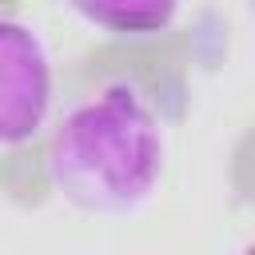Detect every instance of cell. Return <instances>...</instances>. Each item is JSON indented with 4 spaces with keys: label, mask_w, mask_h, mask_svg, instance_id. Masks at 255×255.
I'll return each instance as SVG.
<instances>
[{
    "label": "cell",
    "mask_w": 255,
    "mask_h": 255,
    "mask_svg": "<svg viewBox=\"0 0 255 255\" xmlns=\"http://www.w3.org/2000/svg\"><path fill=\"white\" fill-rule=\"evenodd\" d=\"M52 112V56L40 32L16 16H0V147L40 135Z\"/></svg>",
    "instance_id": "cell-2"
},
{
    "label": "cell",
    "mask_w": 255,
    "mask_h": 255,
    "mask_svg": "<svg viewBox=\"0 0 255 255\" xmlns=\"http://www.w3.org/2000/svg\"><path fill=\"white\" fill-rule=\"evenodd\" d=\"M64 4L92 28L116 36H155L175 20L183 0H64Z\"/></svg>",
    "instance_id": "cell-3"
},
{
    "label": "cell",
    "mask_w": 255,
    "mask_h": 255,
    "mask_svg": "<svg viewBox=\"0 0 255 255\" xmlns=\"http://www.w3.org/2000/svg\"><path fill=\"white\" fill-rule=\"evenodd\" d=\"M167 167V131L135 80H108L76 100L48 143L52 187L88 215H135Z\"/></svg>",
    "instance_id": "cell-1"
}]
</instances>
